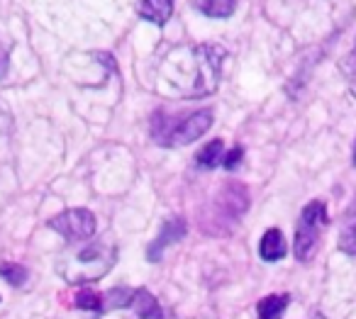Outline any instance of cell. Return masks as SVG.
Masks as SVG:
<instances>
[{
	"label": "cell",
	"mask_w": 356,
	"mask_h": 319,
	"mask_svg": "<svg viewBox=\"0 0 356 319\" xmlns=\"http://www.w3.org/2000/svg\"><path fill=\"white\" fill-rule=\"evenodd\" d=\"M49 227L54 231H59L61 236H66L69 241H86L95 234L98 220L86 207H76V210H66L61 215H56L54 220H49Z\"/></svg>",
	"instance_id": "cell-4"
},
{
	"label": "cell",
	"mask_w": 356,
	"mask_h": 319,
	"mask_svg": "<svg viewBox=\"0 0 356 319\" xmlns=\"http://www.w3.org/2000/svg\"><path fill=\"white\" fill-rule=\"evenodd\" d=\"M0 275H3L10 285H22L27 280L25 265H17V263H3L0 265Z\"/></svg>",
	"instance_id": "cell-15"
},
{
	"label": "cell",
	"mask_w": 356,
	"mask_h": 319,
	"mask_svg": "<svg viewBox=\"0 0 356 319\" xmlns=\"http://www.w3.org/2000/svg\"><path fill=\"white\" fill-rule=\"evenodd\" d=\"M242 158H244V149L242 147H234L232 152H229L227 156L222 158V166L227 168V171H234V168L242 163Z\"/></svg>",
	"instance_id": "cell-16"
},
{
	"label": "cell",
	"mask_w": 356,
	"mask_h": 319,
	"mask_svg": "<svg viewBox=\"0 0 356 319\" xmlns=\"http://www.w3.org/2000/svg\"><path fill=\"white\" fill-rule=\"evenodd\" d=\"M115 259H118V249L110 244H103V241L76 246L61 261V275L76 285L93 283V280L103 278L108 273Z\"/></svg>",
	"instance_id": "cell-1"
},
{
	"label": "cell",
	"mask_w": 356,
	"mask_h": 319,
	"mask_svg": "<svg viewBox=\"0 0 356 319\" xmlns=\"http://www.w3.org/2000/svg\"><path fill=\"white\" fill-rule=\"evenodd\" d=\"M74 304L81 309H103V295L90 288H81L74 297Z\"/></svg>",
	"instance_id": "cell-14"
},
{
	"label": "cell",
	"mask_w": 356,
	"mask_h": 319,
	"mask_svg": "<svg viewBox=\"0 0 356 319\" xmlns=\"http://www.w3.org/2000/svg\"><path fill=\"white\" fill-rule=\"evenodd\" d=\"M339 249L349 256H356V200L351 202L344 215V224L339 231Z\"/></svg>",
	"instance_id": "cell-11"
},
{
	"label": "cell",
	"mask_w": 356,
	"mask_h": 319,
	"mask_svg": "<svg viewBox=\"0 0 356 319\" xmlns=\"http://www.w3.org/2000/svg\"><path fill=\"white\" fill-rule=\"evenodd\" d=\"M325 227H327V205L322 200L307 202L300 220H298L296 241H293V254H296L298 261L307 263L315 256Z\"/></svg>",
	"instance_id": "cell-3"
},
{
	"label": "cell",
	"mask_w": 356,
	"mask_h": 319,
	"mask_svg": "<svg viewBox=\"0 0 356 319\" xmlns=\"http://www.w3.org/2000/svg\"><path fill=\"white\" fill-rule=\"evenodd\" d=\"M288 254V246H286V239H283V231L281 229H268L266 234L261 236V244H259V256L264 261H281L283 256Z\"/></svg>",
	"instance_id": "cell-8"
},
{
	"label": "cell",
	"mask_w": 356,
	"mask_h": 319,
	"mask_svg": "<svg viewBox=\"0 0 356 319\" xmlns=\"http://www.w3.org/2000/svg\"><path fill=\"white\" fill-rule=\"evenodd\" d=\"M249 207V193L242 183H229L222 186L218 200H215V215L222 217L227 224H234Z\"/></svg>",
	"instance_id": "cell-5"
},
{
	"label": "cell",
	"mask_w": 356,
	"mask_h": 319,
	"mask_svg": "<svg viewBox=\"0 0 356 319\" xmlns=\"http://www.w3.org/2000/svg\"><path fill=\"white\" fill-rule=\"evenodd\" d=\"M354 166H356V144H354Z\"/></svg>",
	"instance_id": "cell-19"
},
{
	"label": "cell",
	"mask_w": 356,
	"mask_h": 319,
	"mask_svg": "<svg viewBox=\"0 0 356 319\" xmlns=\"http://www.w3.org/2000/svg\"><path fill=\"white\" fill-rule=\"evenodd\" d=\"M191 6L205 17H215V20H225L234 13L237 0H191Z\"/></svg>",
	"instance_id": "cell-10"
},
{
	"label": "cell",
	"mask_w": 356,
	"mask_h": 319,
	"mask_svg": "<svg viewBox=\"0 0 356 319\" xmlns=\"http://www.w3.org/2000/svg\"><path fill=\"white\" fill-rule=\"evenodd\" d=\"M222 161V139H215V142L205 144L198 154H195V166L208 171V168H215Z\"/></svg>",
	"instance_id": "cell-13"
},
{
	"label": "cell",
	"mask_w": 356,
	"mask_h": 319,
	"mask_svg": "<svg viewBox=\"0 0 356 319\" xmlns=\"http://www.w3.org/2000/svg\"><path fill=\"white\" fill-rule=\"evenodd\" d=\"M213 113L210 110H198L193 115H186L181 120H168L161 113L154 122V139L161 147H186L200 139L210 127H213Z\"/></svg>",
	"instance_id": "cell-2"
},
{
	"label": "cell",
	"mask_w": 356,
	"mask_h": 319,
	"mask_svg": "<svg viewBox=\"0 0 356 319\" xmlns=\"http://www.w3.org/2000/svg\"><path fill=\"white\" fill-rule=\"evenodd\" d=\"M173 3H176V0H139L137 13L144 20L163 27L173 15Z\"/></svg>",
	"instance_id": "cell-7"
},
{
	"label": "cell",
	"mask_w": 356,
	"mask_h": 319,
	"mask_svg": "<svg viewBox=\"0 0 356 319\" xmlns=\"http://www.w3.org/2000/svg\"><path fill=\"white\" fill-rule=\"evenodd\" d=\"M129 307L134 309L139 319H163V312H161V304L156 302L149 290H137L132 293V300H129Z\"/></svg>",
	"instance_id": "cell-9"
},
{
	"label": "cell",
	"mask_w": 356,
	"mask_h": 319,
	"mask_svg": "<svg viewBox=\"0 0 356 319\" xmlns=\"http://www.w3.org/2000/svg\"><path fill=\"white\" fill-rule=\"evenodd\" d=\"M346 76H349L351 95L356 98V47H354V54H351V59H349V71H346Z\"/></svg>",
	"instance_id": "cell-17"
},
{
	"label": "cell",
	"mask_w": 356,
	"mask_h": 319,
	"mask_svg": "<svg viewBox=\"0 0 356 319\" xmlns=\"http://www.w3.org/2000/svg\"><path fill=\"white\" fill-rule=\"evenodd\" d=\"M288 302H291V295H268L259 302L257 312H259V319H281L283 312H286Z\"/></svg>",
	"instance_id": "cell-12"
},
{
	"label": "cell",
	"mask_w": 356,
	"mask_h": 319,
	"mask_svg": "<svg viewBox=\"0 0 356 319\" xmlns=\"http://www.w3.org/2000/svg\"><path fill=\"white\" fill-rule=\"evenodd\" d=\"M6 71H8V51L3 49V44H0V79L6 76Z\"/></svg>",
	"instance_id": "cell-18"
},
{
	"label": "cell",
	"mask_w": 356,
	"mask_h": 319,
	"mask_svg": "<svg viewBox=\"0 0 356 319\" xmlns=\"http://www.w3.org/2000/svg\"><path fill=\"white\" fill-rule=\"evenodd\" d=\"M184 234H186V222L181 220V217H173V220H168L166 224L161 227V234H159V239L152 241V246H149V251H147L149 261L161 259L163 249H166L168 244H173V241H178Z\"/></svg>",
	"instance_id": "cell-6"
}]
</instances>
